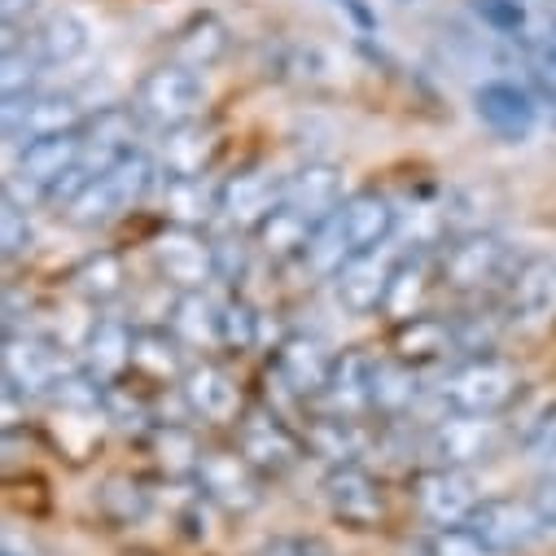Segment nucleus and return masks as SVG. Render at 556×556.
<instances>
[{"instance_id": "nucleus-1", "label": "nucleus", "mask_w": 556, "mask_h": 556, "mask_svg": "<svg viewBox=\"0 0 556 556\" xmlns=\"http://www.w3.org/2000/svg\"><path fill=\"white\" fill-rule=\"evenodd\" d=\"M394 224H399V211L386 193H355L312 232L303 258L316 276H333L351 258L386 245L394 237Z\"/></svg>"}, {"instance_id": "nucleus-2", "label": "nucleus", "mask_w": 556, "mask_h": 556, "mask_svg": "<svg viewBox=\"0 0 556 556\" xmlns=\"http://www.w3.org/2000/svg\"><path fill=\"white\" fill-rule=\"evenodd\" d=\"M521 394V372L504 355H469L443 372L434 399L447 416H500Z\"/></svg>"}, {"instance_id": "nucleus-3", "label": "nucleus", "mask_w": 556, "mask_h": 556, "mask_svg": "<svg viewBox=\"0 0 556 556\" xmlns=\"http://www.w3.org/2000/svg\"><path fill=\"white\" fill-rule=\"evenodd\" d=\"M154 176H159L154 159H150L146 150H131V154L118 159L110 172L92 176L62 211H66V219H71L75 228H101V224L118 219L123 211H131L136 202H141V198L154 189Z\"/></svg>"}, {"instance_id": "nucleus-4", "label": "nucleus", "mask_w": 556, "mask_h": 556, "mask_svg": "<svg viewBox=\"0 0 556 556\" xmlns=\"http://www.w3.org/2000/svg\"><path fill=\"white\" fill-rule=\"evenodd\" d=\"M202 101H206L202 75L193 66L167 62V66L150 71L141 84H136L131 110H136V118L159 127V131H176V127H185L202 114Z\"/></svg>"}, {"instance_id": "nucleus-5", "label": "nucleus", "mask_w": 556, "mask_h": 556, "mask_svg": "<svg viewBox=\"0 0 556 556\" xmlns=\"http://www.w3.org/2000/svg\"><path fill=\"white\" fill-rule=\"evenodd\" d=\"M79 364L40 333H5V394L18 399H49L58 381H66Z\"/></svg>"}, {"instance_id": "nucleus-6", "label": "nucleus", "mask_w": 556, "mask_h": 556, "mask_svg": "<svg viewBox=\"0 0 556 556\" xmlns=\"http://www.w3.org/2000/svg\"><path fill=\"white\" fill-rule=\"evenodd\" d=\"M79 163H84V127L40 136V141L18 150V167H14L10 185H5V193H23L27 189V202L53 198V189L71 172H79Z\"/></svg>"}, {"instance_id": "nucleus-7", "label": "nucleus", "mask_w": 556, "mask_h": 556, "mask_svg": "<svg viewBox=\"0 0 556 556\" xmlns=\"http://www.w3.org/2000/svg\"><path fill=\"white\" fill-rule=\"evenodd\" d=\"M513 254H508V245L500 241V237H491V232H469V237H460V241H452L447 250H443V258H439V281L447 286V290H460V294H469V290H486V286H495V281H504V276H513Z\"/></svg>"}, {"instance_id": "nucleus-8", "label": "nucleus", "mask_w": 556, "mask_h": 556, "mask_svg": "<svg viewBox=\"0 0 556 556\" xmlns=\"http://www.w3.org/2000/svg\"><path fill=\"white\" fill-rule=\"evenodd\" d=\"M399 254L390 245H377L359 258H351L346 267H338L329 281H333V299L342 312L351 316H368V312H386L390 303V290H394V276H399Z\"/></svg>"}, {"instance_id": "nucleus-9", "label": "nucleus", "mask_w": 556, "mask_h": 556, "mask_svg": "<svg viewBox=\"0 0 556 556\" xmlns=\"http://www.w3.org/2000/svg\"><path fill=\"white\" fill-rule=\"evenodd\" d=\"M159 271L180 290V294H193V290H206V281L219 276V258H215V245H206V237L189 224H172L167 232L154 237L150 245Z\"/></svg>"}, {"instance_id": "nucleus-10", "label": "nucleus", "mask_w": 556, "mask_h": 556, "mask_svg": "<svg viewBox=\"0 0 556 556\" xmlns=\"http://www.w3.org/2000/svg\"><path fill=\"white\" fill-rule=\"evenodd\" d=\"M84 127V110L71 92H23V97H5V136L10 146H31L40 136L53 131H75Z\"/></svg>"}, {"instance_id": "nucleus-11", "label": "nucleus", "mask_w": 556, "mask_h": 556, "mask_svg": "<svg viewBox=\"0 0 556 556\" xmlns=\"http://www.w3.org/2000/svg\"><path fill=\"white\" fill-rule=\"evenodd\" d=\"M237 452L258 469V473H286L299 465L303 443L299 434L267 407H245L237 421Z\"/></svg>"}, {"instance_id": "nucleus-12", "label": "nucleus", "mask_w": 556, "mask_h": 556, "mask_svg": "<svg viewBox=\"0 0 556 556\" xmlns=\"http://www.w3.org/2000/svg\"><path fill=\"white\" fill-rule=\"evenodd\" d=\"M198 486L228 513H250L263 500V473L241 452H206L198 465Z\"/></svg>"}, {"instance_id": "nucleus-13", "label": "nucleus", "mask_w": 556, "mask_h": 556, "mask_svg": "<svg viewBox=\"0 0 556 556\" xmlns=\"http://www.w3.org/2000/svg\"><path fill=\"white\" fill-rule=\"evenodd\" d=\"M486 547H495L500 556L504 552H521V547H530L539 534H547L543 530V517H539V508H534V500H482L478 504V513L465 521Z\"/></svg>"}, {"instance_id": "nucleus-14", "label": "nucleus", "mask_w": 556, "mask_h": 556, "mask_svg": "<svg viewBox=\"0 0 556 556\" xmlns=\"http://www.w3.org/2000/svg\"><path fill=\"white\" fill-rule=\"evenodd\" d=\"M325 500H329L333 517L346 521V526H355V530H372L386 517L381 482L368 469H359L355 460L333 465V473L325 478Z\"/></svg>"}, {"instance_id": "nucleus-15", "label": "nucleus", "mask_w": 556, "mask_h": 556, "mask_svg": "<svg viewBox=\"0 0 556 556\" xmlns=\"http://www.w3.org/2000/svg\"><path fill=\"white\" fill-rule=\"evenodd\" d=\"M416 504H421L426 521H434V526H465L482 500H478V482L469 469L439 465L416 482Z\"/></svg>"}, {"instance_id": "nucleus-16", "label": "nucleus", "mask_w": 556, "mask_h": 556, "mask_svg": "<svg viewBox=\"0 0 556 556\" xmlns=\"http://www.w3.org/2000/svg\"><path fill=\"white\" fill-rule=\"evenodd\" d=\"M342 172L333 163H307L299 167L290 180H286V198H281V211L294 215L303 228H320L338 206H342Z\"/></svg>"}, {"instance_id": "nucleus-17", "label": "nucleus", "mask_w": 556, "mask_h": 556, "mask_svg": "<svg viewBox=\"0 0 556 556\" xmlns=\"http://www.w3.org/2000/svg\"><path fill=\"white\" fill-rule=\"evenodd\" d=\"M508 312L517 325L539 329L556 320V258L530 254L508 276Z\"/></svg>"}, {"instance_id": "nucleus-18", "label": "nucleus", "mask_w": 556, "mask_h": 556, "mask_svg": "<svg viewBox=\"0 0 556 556\" xmlns=\"http://www.w3.org/2000/svg\"><path fill=\"white\" fill-rule=\"evenodd\" d=\"M504 430L495 416H452V421H439L426 439V452L439 460V465H473V460H486L495 447H500Z\"/></svg>"}, {"instance_id": "nucleus-19", "label": "nucleus", "mask_w": 556, "mask_h": 556, "mask_svg": "<svg viewBox=\"0 0 556 556\" xmlns=\"http://www.w3.org/2000/svg\"><path fill=\"white\" fill-rule=\"evenodd\" d=\"M136 127H141V118H136V110H97L92 118H84V163L79 172L92 180L101 172H110L118 159H127L136 150Z\"/></svg>"}, {"instance_id": "nucleus-20", "label": "nucleus", "mask_w": 556, "mask_h": 556, "mask_svg": "<svg viewBox=\"0 0 556 556\" xmlns=\"http://www.w3.org/2000/svg\"><path fill=\"white\" fill-rule=\"evenodd\" d=\"M180 394L198 421H211V426H237L241 421V394H237L232 377L211 359L189 364V372L180 377Z\"/></svg>"}, {"instance_id": "nucleus-21", "label": "nucleus", "mask_w": 556, "mask_h": 556, "mask_svg": "<svg viewBox=\"0 0 556 556\" xmlns=\"http://www.w3.org/2000/svg\"><path fill=\"white\" fill-rule=\"evenodd\" d=\"M333 364H338V355H329V346L320 338H307V333H290L281 346H276V359H271L276 377L303 399L325 394Z\"/></svg>"}, {"instance_id": "nucleus-22", "label": "nucleus", "mask_w": 556, "mask_h": 556, "mask_svg": "<svg viewBox=\"0 0 556 556\" xmlns=\"http://www.w3.org/2000/svg\"><path fill=\"white\" fill-rule=\"evenodd\" d=\"M281 198H286V180L267 172H241L219 185V215L237 228H258L263 219H271Z\"/></svg>"}, {"instance_id": "nucleus-23", "label": "nucleus", "mask_w": 556, "mask_h": 556, "mask_svg": "<svg viewBox=\"0 0 556 556\" xmlns=\"http://www.w3.org/2000/svg\"><path fill=\"white\" fill-rule=\"evenodd\" d=\"M473 110H478V118L500 136V141H526V136L534 131V118H539L530 92L517 88V84H508V79L482 84V88L473 92Z\"/></svg>"}, {"instance_id": "nucleus-24", "label": "nucleus", "mask_w": 556, "mask_h": 556, "mask_svg": "<svg viewBox=\"0 0 556 556\" xmlns=\"http://www.w3.org/2000/svg\"><path fill=\"white\" fill-rule=\"evenodd\" d=\"M131 342H136V329H131V325L110 320V316L97 320L92 333H88V342H84V368H88L97 381L114 386V381L131 368Z\"/></svg>"}, {"instance_id": "nucleus-25", "label": "nucleus", "mask_w": 556, "mask_h": 556, "mask_svg": "<svg viewBox=\"0 0 556 556\" xmlns=\"http://www.w3.org/2000/svg\"><path fill=\"white\" fill-rule=\"evenodd\" d=\"M447 351H460V333L452 320H439V316H412V320H399L394 329V355L403 364H430V359H443Z\"/></svg>"}, {"instance_id": "nucleus-26", "label": "nucleus", "mask_w": 556, "mask_h": 556, "mask_svg": "<svg viewBox=\"0 0 556 556\" xmlns=\"http://www.w3.org/2000/svg\"><path fill=\"white\" fill-rule=\"evenodd\" d=\"M368 377H372V355L346 351V355L333 364V377H329V386H325L320 399L329 403L333 416H342V421H355L359 412L372 407V399H368Z\"/></svg>"}, {"instance_id": "nucleus-27", "label": "nucleus", "mask_w": 556, "mask_h": 556, "mask_svg": "<svg viewBox=\"0 0 556 556\" xmlns=\"http://www.w3.org/2000/svg\"><path fill=\"white\" fill-rule=\"evenodd\" d=\"M211 159H215V131L202 127L198 118L167 131V146H163L167 180H198V176H206Z\"/></svg>"}, {"instance_id": "nucleus-28", "label": "nucleus", "mask_w": 556, "mask_h": 556, "mask_svg": "<svg viewBox=\"0 0 556 556\" xmlns=\"http://www.w3.org/2000/svg\"><path fill=\"white\" fill-rule=\"evenodd\" d=\"M172 333H176L185 346H193V351L224 346V307H215L202 290L180 294L176 307H172Z\"/></svg>"}, {"instance_id": "nucleus-29", "label": "nucleus", "mask_w": 556, "mask_h": 556, "mask_svg": "<svg viewBox=\"0 0 556 556\" xmlns=\"http://www.w3.org/2000/svg\"><path fill=\"white\" fill-rule=\"evenodd\" d=\"M228 45H232V36H228L224 18L198 14V18H189L176 31V62L180 66H193V71H206V66H215L228 53Z\"/></svg>"}, {"instance_id": "nucleus-30", "label": "nucleus", "mask_w": 556, "mask_h": 556, "mask_svg": "<svg viewBox=\"0 0 556 556\" xmlns=\"http://www.w3.org/2000/svg\"><path fill=\"white\" fill-rule=\"evenodd\" d=\"M521 62H526V75H530L534 92L547 105H556V5H547L539 27L521 40Z\"/></svg>"}, {"instance_id": "nucleus-31", "label": "nucleus", "mask_w": 556, "mask_h": 556, "mask_svg": "<svg viewBox=\"0 0 556 556\" xmlns=\"http://www.w3.org/2000/svg\"><path fill=\"white\" fill-rule=\"evenodd\" d=\"M185 342L167 329H136V342H131V368L146 372L154 381H167V377H185L189 364H185Z\"/></svg>"}, {"instance_id": "nucleus-32", "label": "nucleus", "mask_w": 556, "mask_h": 556, "mask_svg": "<svg viewBox=\"0 0 556 556\" xmlns=\"http://www.w3.org/2000/svg\"><path fill=\"white\" fill-rule=\"evenodd\" d=\"M368 399L381 416H403L416 403V368L403 364L399 355L390 359H372V377H368Z\"/></svg>"}, {"instance_id": "nucleus-33", "label": "nucleus", "mask_w": 556, "mask_h": 556, "mask_svg": "<svg viewBox=\"0 0 556 556\" xmlns=\"http://www.w3.org/2000/svg\"><path fill=\"white\" fill-rule=\"evenodd\" d=\"M31 45H36V53H40L45 66H66V62H75L88 49V27L71 10H58V14H49L40 23V31L31 36Z\"/></svg>"}, {"instance_id": "nucleus-34", "label": "nucleus", "mask_w": 556, "mask_h": 556, "mask_svg": "<svg viewBox=\"0 0 556 556\" xmlns=\"http://www.w3.org/2000/svg\"><path fill=\"white\" fill-rule=\"evenodd\" d=\"M71 281H75V290H79L88 303H110V299L123 294L127 271H123V258H118L114 250H101V254H92V258H84V263L75 267Z\"/></svg>"}, {"instance_id": "nucleus-35", "label": "nucleus", "mask_w": 556, "mask_h": 556, "mask_svg": "<svg viewBox=\"0 0 556 556\" xmlns=\"http://www.w3.org/2000/svg\"><path fill=\"white\" fill-rule=\"evenodd\" d=\"M154 456L167 473H198L206 452L198 447V439L185 426H159L154 430Z\"/></svg>"}, {"instance_id": "nucleus-36", "label": "nucleus", "mask_w": 556, "mask_h": 556, "mask_svg": "<svg viewBox=\"0 0 556 556\" xmlns=\"http://www.w3.org/2000/svg\"><path fill=\"white\" fill-rule=\"evenodd\" d=\"M430 556H500V552L486 547L469 526H439L430 534Z\"/></svg>"}, {"instance_id": "nucleus-37", "label": "nucleus", "mask_w": 556, "mask_h": 556, "mask_svg": "<svg viewBox=\"0 0 556 556\" xmlns=\"http://www.w3.org/2000/svg\"><path fill=\"white\" fill-rule=\"evenodd\" d=\"M473 14L495 36H521L526 31V5L521 0H473Z\"/></svg>"}, {"instance_id": "nucleus-38", "label": "nucleus", "mask_w": 556, "mask_h": 556, "mask_svg": "<svg viewBox=\"0 0 556 556\" xmlns=\"http://www.w3.org/2000/svg\"><path fill=\"white\" fill-rule=\"evenodd\" d=\"M0 237H5V258L14 263L27 245H31V224H27V211L14 193H5V211H0Z\"/></svg>"}, {"instance_id": "nucleus-39", "label": "nucleus", "mask_w": 556, "mask_h": 556, "mask_svg": "<svg viewBox=\"0 0 556 556\" xmlns=\"http://www.w3.org/2000/svg\"><path fill=\"white\" fill-rule=\"evenodd\" d=\"M254 338H258V316H254V307L241 303V299H232V303L224 307V346L245 351V346H254Z\"/></svg>"}, {"instance_id": "nucleus-40", "label": "nucleus", "mask_w": 556, "mask_h": 556, "mask_svg": "<svg viewBox=\"0 0 556 556\" xmlns=\"http://www.w3.org/2000/svg\"><path fill=\"white\" fill-rule=\"evenodd\" d=\"M526 456L534 460V469H539L543 478H556V412H552V416H543V426L530 434Z\"/></svg>"}, {"instance_id": "nucleus-41", "label": "nucleus", "mask_w": 556, "mask_h": 556, "mask_svg": "<svg viewBox=\"0 0 556 556\" xmlns=\"http://www.w3.org/2000/svg\"><path fill=\"white\" fill-rule=\"evenodd\" d=\"M263 556H333V547L316 534H281L263 547Z\"/></svg>"}, {"instance_id": "nucleus-42", "label": "nucleus", "mask_w": 556, "mask_h": 556, "mask_svg": "<svg viewBox=\"0 0 556 556\" xmlns=\"http://www.w3.org/2000/svg\"><path fill=\"white\" fill-rule=\"evenodd\" d=\"M530 500H534V508H539V517H543V530L552 534V530H556V478H547Z\"/></svg>"}, {"instance_id": "nucleus-43", "label": "nucleus", "mask_w": 556, "mask_h": 556, "mask_svg": "<svg viewBox=\"0 0 556 556\" xmlns=\"http://www.w3.org/2000/svg\"><path fill=\"white\" fill-rule=\"evenodd\" d=\"M36 10V0H0V18L5 27H18V18H27Z\"/></svg>"}, {"instance_id": "nucleus-44", "label": "nucleus", "mask_w": 556, "mask_h": 556, "mask_svg": "<svg viewBox=\"0 0 556 556\" xmlns=\"http://www.w3.org/2000/svg\"><path fill=\"white\" fill-rule=\"evenodd\" d=\"M0 556H18V552H14V547H5V552H0Z\"/></svg>"}]
</instances>
